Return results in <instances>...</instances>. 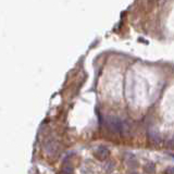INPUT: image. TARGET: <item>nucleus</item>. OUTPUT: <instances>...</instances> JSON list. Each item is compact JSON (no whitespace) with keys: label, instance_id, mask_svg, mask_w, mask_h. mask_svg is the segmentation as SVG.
Here are the masks:
<instances>
[{"label":"nucleus","instance_id":"1a4fd4ad","mask_svg":"<svg viewBox=\"0 0 174 174\" xmlns=\"http://www.w3.org/2000/svg\"><path fill=\"white\" fill-rule=\"evenodd\" d=\"M165 173L167 174H174V167H167L165 170Z\"/></svg>","mask_w":174,"mask_h":174},{"label":"nucleus","instance_id":"7ed1b4c3","mask_svg":"<svg viewBox=\"0 0 174 174\" xmlns=\"http://www.w3.org/2000/svg\"><path fill=\"white\" fill-rule=\"evenodd\" d=\"M45 150L47 154H54V151L57 150V144L54 139H49L45 143Z\"/></svg>","mask_w":174,"mask_h":174},{"label":"nucleus","instance_id":"f03ea898","mask_svg":"<svg viewBox=\"0 0 174 174\" xmlns=\"http://www.w3.org/2000/svg\"><path fill=\"white\" fill-rule=\"evenodd\" d=\"M95 156L98 159H101V160H105L106 158H108L110 154V150L108 149L106 146H98V147L95 149L94 151Z\"/></svg>","mask_w":174,"mask_h":174},{"label":"nucleus","instance_id":"0eeeda50","mask_svg":"<svg viewBox=\"0 0 174 174\" xmlns=\"http://www.w3.org/2000/svg\"><path fill=\"white\" fill-rule=\"evenodd\" d=\"M103 169H105L106 172L113 171V169H114V162H113V161H107V162L105 163V167H103Z\"/></svg>","mask_w":174,"mask_h":174},{"label":"nucleus","instance_id":"6e6552de","mask_svg":"<svg viewBox=\"0 0 174 174\" xmlns=\"http://www.w3.org/2000/svg\"><path fill=\"white\" fill-rule=\"evenodd\" d=\"M167 145L169 146V147H171V148H174V136H172L170 139H167Z\"/></svg>","mask_w":174,"mask_h":174},{"label":"nucleus","instance_id":"39448f33","mask_svg":"<svg viewBox=\"0 0 174 174\" xmlns=\"http://www.w3.org/2000/svg\"><path fill=\"white\" fill-rule=\"evenodd\" d=\"M61 173L62 174H72L73 173V167L70 163H65L63 164L62 169H61Z\"/></svg>","mask_w":174,"mask_h":174},{"label":"nucleus","instance_id":"f257e3e1","mask_svg":"<svg viewBox=\"0 0 174 174\" xmlns=\"http://www.w3.org/2000/svg\"><path fill=\"white\" fill-rule=\"evenodd\" d=\"M105 124L112 133H123L125 122H123L118 116L108 115L105 119Z\"/></svg>","mask_w":174,"mask_h":174},{"label":"nucleus","instance_id":"423d86ee","mask_svg":"<svg viewBox=\"0 0 174 174\" xmlns=\"http://www.w3.org/2000/svg\"><path fill=\"white\" fill-rule=\"evenodd\" d=\"M144 170H145L146 173L152 174V173H154V171H156V165H154L152 162H148L147 164L144 167Z\"/></svg>","mask_w":174,"mask_h":174},{"label":"nucleus","instance_id":"20e7f679","mask_svg":"<svg viewBox=\"0 0 174 174\" xmlns=\"http://www.w3.org/2000/svg\"><path fill=\"white\" fill-rule=\"evenodd\" d=\"M125 162H126V164L128 165V167H137V160L136 158H135L133 154H128V156L125 157Z\"/></svg>","mask_w":174,"mask_h":174}]
</instances>
